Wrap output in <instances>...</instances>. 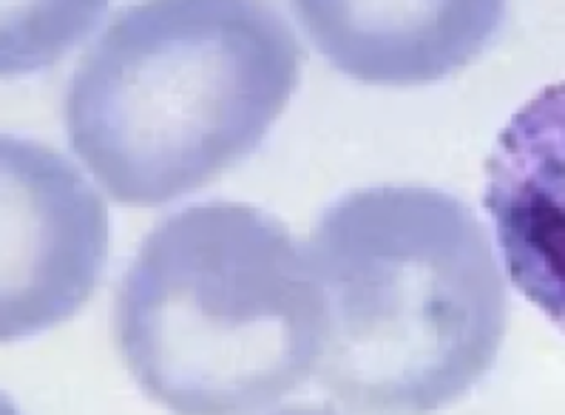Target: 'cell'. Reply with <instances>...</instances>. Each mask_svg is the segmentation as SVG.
I'll use <instances>...</instances> for the list:
<instances>
[{"instance_id":"cell-1","label":"cell","mask_w":565,"mask_h":415,"mask_svg":"<svg viewBox=\"0 0 565 415\" xmlns=\"http://www.w3.org/2000/svg\"><path fill=\"white\" fill-rule=\"evenodd\" d=\"M324 305L316 379L359 415H433L494 368L505 285L475 211L429 185L339 196L307 242Z\"/></svg>"},{"instance_id":"cell-2","label":"cell","mask_w":565,"mask_h":415,"mask_svg":"<svg viewBox=\"0 0 565 415\" xmlns=\"http://www.w3.org/2000/svg\"><path fill=\"white\" fill-rule=\"evenodd\" d=\"M301 46L270 0H142L83 54L74 155L117 202L153 208L250 157L299 86Z\"/></svg>"},{"instance_id":"cell-3","label":"cell","mask_w":565,"mask_h":415,"mask_svg":"<svg viewBox=\"0 0 565 415\" xmlns=\"http://www.w3.org/2000/svg\"><path fill=\"white\" fill-rule=\"evenodd\" d=\"M114 339L168 413L256 415L316 373L324 305L285 222L247 202H196L142 240L114 299Z\"/></svg>"},{"instance_id":"cell-4","label":"cell","mask_w":565,"mask_h":415,"mask_svg":"<svg viewBox=\"0 0 565 415\" xmlns=\"http://www.w3.org/2000/svg\"><path fill=\"white\" fill-rule=\"evenodd\" d=\"M103 196L61 151L0 135V344L68 322L108 265Z\"/></svg>"},{"instance_id":"cell-5","label":"cell","mask_w":565,"mask_h":415,"mask_svg":"<svg viewBox=\"0 0 565 415\" xmlns=\"http://www.w3.org/2000/svg\"><path fill=\"white\" fill-rule=\"evenodd\" d=\"M483 208L505 276L565 333V81L505 123L486 162Z\"/></svg>"},{"instance_id":"cell-6","label":"cell","mask_w":565,"mask_h":415,"mask_svg":"<svg viewBox=\"0 0 565 415\" xmlns=\"http://www.w3.org/2000/svg\"><path fill=\"white\" fill-rule=\"evenodd\" d=\"M509 0H294L313 46L353 81L426 86L478 61Z\"/></svg>"},{"instance_id":"cell-7","label":"cell","mask_w":565,"mask_h":415,"mask_svg":"<svg viewBox=\"0 0 565 415\" xmlns=\"http://www.w3.org/2000/svg\"><path fill=\"white\" fill-rule=\"evenodd\" d=\"M111 0H0V77L63 61L103 21Z\"/></svg>"},{"instance_id":"cell-8","label":"cell","mask_w":565,"mask_h":415,"mask_svg":"<svg viewBox=\"0 0 565 415\" xmlns=\"http://www.w3.org/2000/svg\"><path fill=\"white\" fill-rule=\"evenodd\" d=\"M273 415H339V413H333V409H327V407H287Z\"/></svg>"}]
</instances>
